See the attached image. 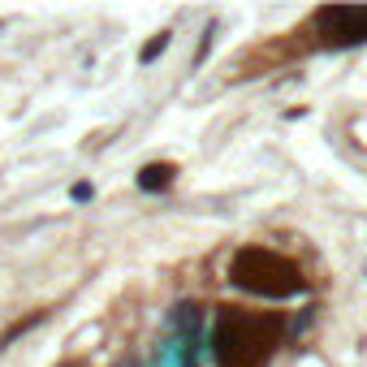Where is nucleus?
Masks as SVG:
<instances>
[{
    "instance_id": "obj_2",
    "label": "nucleus",
    "mask_w": 367,
    "mask_h": 367,
    "mask_svg": "<svg viewBox=\"0 0 367 367\" xmlns=\"http://www.w3.org/2000/svg\"><path fill=\"white\" fill-rule=\"evenodd\" d=\"M277 333L281 329L264 333V320H255V316H229L217 333V350H221L225 367H255V363L268 358Z\"/></svg>"
},
{
    "instance_id": "obj_4",
    "label": "nucleus",
    "mask_w": 367,
    "mask_h": 367,
    "mask_svg": "<svg viewBox=\"0 0 367 367\" xmlns=\"http://www.w3.org/2000/svg\"><path fill=\"white\" fill-rule=\"evenodd\" d=\"M169 177H173V169H169V165H151V169H143V177H138V182H143L147 190H155V186H169Z\"/></svg>"
},
{
    "instance_id": "obj_5",
    "label": "nucleus",
    "mask_w": 367,
    "mask_h": 367,
    "mask_svg": "<svg viewBox=\"0 0 367 367\" xmlns=\"http://www.w3.org/2000/svg\"><path fill=\"white\" fill-rule=\"evenodd\" d=\"M165 43H169L165 35H160V39H151V43L143 48V61H151V57H155V52H165Z\"/></svg>"
},
{
    "instance_id": "obj_1",
    "label": "nucleus",
    "mask_w": 367,
    "mask_h": 367,
    "mask_svg": "<svg viewBox=\"0 0 367 367\" xmlns=\"http://www.w3.org/2000/svg\"><path fill=\"white\" fill-rule=\"evenodd\" d=\"M234 281L255 290V294H268V298H285V294L302 290L298 268L273 251H242L238 264H234Z\"/></svg>"
},
{
    "instance_id": "obj_3",
    "label": "nucleus",
    "mask_w": 367,
    "mask_h": 367,
    "mask_svg": "<svg viewBox=\"0 0 367 367\" xmlns=\"http://www.w3.org/2000/svg\"><path fill=\"white\" fill-rule=\"evenodd\" d=\"M316 26L329 43H363L367 39V9L354 5H333L316 13Z\"/></svg>"
}]
</instances>
